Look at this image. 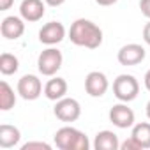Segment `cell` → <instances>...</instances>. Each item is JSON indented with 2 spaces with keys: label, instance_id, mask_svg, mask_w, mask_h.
Masks as SVG:
<instances>
[{
  "label": "cell",
  "instance_id": "obj_1",
  "mask_svg": "<svg viewBox=\"0 0 150 150\" xmlns=\"http://www.w3.org/2000/svg\"><path fill=\"white\" fill-rule=\"evenodd\" d=\"M69 39L72 44L87 50H97L103 44V30L99 25H96L90 20L78 18L71 23L69 28Z\"/></svg>",
  "mask_w": 150,
  "mask_h": 150
},
{
  "label": "cell",
  "instance_id": "obj_2",
  "mask_svg": "<svg viewBox=\"0 0 150 150\" xmlns=\"http://www.w3.org/2000/svg\"><path fill=\"white\" fill-rule=\"evenodd\" d=\"M53 141H55L57 148H60V150H88L90 148V141H88L87 134L76 127H71V125L60 127L55 132Z\"/></svg>",
  "mask_w": 150,
  "mask_h": 150
},
{
  "label": "cell",
  "instance_id": "obj_3",
  "mask_svg": "<svg viewBox=\"0 0 150 150\" xmlns=\"http://www.w3.org/2000/svg\"><path fill=\"white\" fill-rule=\"evenodd\" d=\"M113 94L122 103H131L139 94V83L132 74H118L113 81Z\"/></svg>",
  "mask_w": 150,
  "mask_h": 150
},
{
  "label": "cell",
  "instance_id": "obj_4",
  "mask_svg": "<svg viewBox=\"0 0 150 150\" xmlns=\"http://www.w3.org/2000/svg\"><path fill=\"white\" fill-rule=\"evenodd\" d=\"M64 64V57H62V51L53 48V46H48L46 50H42L37 57V69L42 76H55V74L60 71Z\"/></svg>",
  "mask_w": 150,
  "mask_h": 150
},
{
  "label": "cell",
  "instance_id": "obj_5",
  "mask_svg": "<svg viewBox=\"0 0 150 150\" xmlns=\"http://www.w3.org/2000/svg\"><path fill=\"white\" fill-rule=\"evenodd\" d=\"M53 113L60 122H76L81 117V104L72 97H62L60 101L55 103Z\"/></svg>",
  "mask_w": 150,
  "mask_h": 150
},
{
  "label": "cell",
  "instance_id": "obj_6",
  "mask_svg": "<svg viewBox=\"0 0 150 150\" xmlns=\"http://www.w3.org/2000/svg\"><path fill=\"white\" fill-rule=\"evenodd\" d=\"M16 92L25 101H35V99L41 97V94L44 92V88H42L41 80L35 76V74H25V76H21L18 80Z\"/></svg>",
  "mask_w": 150,
  "mask_h": 150
},
{
  "label": "cell",
  "instance_id": "obj_7",
  "mask_svg": "<svg viewBox=\"0 0 150 150\" xmlns=\"http://www.w3.org/2000/svg\"><path fill=\"white\" fill-rule=\"evenodd\" d=\"M146 57V51L141 44H136V42H129V44H124L118 53H117V60L120 65H138L145 60Z\"/></svg>",
  "mask_w": 150,
  "mask_h": 150
},
{
  "label": "cell",
  "instance_id": "obj_8",
  "mask_svg": "<svg viewBox=\"0 0 150 150\" xmlns=\"http://www.w3.org/2000/svg\"><path fill=\"white\" fill-rule=\"evenodd\" d=\"M110 88V83H108V78L106 74L101 72V71H92L87 74L85 78V92L90 96V97H103Z\"/></svg>",
  "mask_w": 150,
  "mask_h": 150
},
{
  "label": "cell",
  "instance_id": "obj_9",
  "mask_svg": "<svg viewBox=\"0 0 150 150\" xmlns=\"http://www.w3.org/2000/svg\"><path fill=\"white\" fill-rule=\"evenodd\" d=\"M110 122L118 129H129L134 125V111L127 106V103H118L110 110Z\"/></svg>",
  "mask_w": 150,
  "mask_h": 150
},
{
  "label": "cell",
  "instance_id": "obj_10",
  "mask_svg": "<svg viewBox=\"0 0 150 150\" xmlns=\"http://www.w3.org/2000/svg\"><path fill=\"white\" fill-rule=\"evenodd\" d=\"M65 39V27L60 21H50L39 30V41L46 46H55Z\"/></svg>",
  "mask_w": 150,
  "mask_h": 150
},
{
  "label": "cell",
  "instance_id": "obj_11",
  "mask_svg": "<svg viewBox=\"0 0 150 150\" xmlns=\"http://www.w3.org/2000/svg\"><path fill=\"white\" fill-rule=\"evenodd\" d=\"M0 32L7 41H16L25 34V20L21 16H6L0 23Z\"/></svg>",
  "mask_w": 150,
  "mask_h": 150
},
{
  "label": "cell",
  "instance_id": "obj_12",
  "mask_svg": "<svg viewBox=\"0 0 150 150\" xmlns=\"http://www.w3.org/2000/svg\"><path fill=\"white\" fill-rule=\"evenodd\" d=\"M46 2L42 0H23L20 4V16L28 21V23H35L39 20H42L44 13H46Z\"/></svg>",
  "mask_w": 150,
  "mask_h": 150
},
{
  "label": "cell",
  "instance_id": "obj_13",
  "mask_svg": "<svg viewBox=\"0 0 150 150\" xmlns=\"http://www.w3.org/2000/svg\"><path fill=\"white\" fill-rule=\"evenodd\" d=\"M65 94H67V81L64 78L51 76V80L46 81V85H44V96H46V99L57 103L62 97H65Z\"/></svg>",
  "mask_w": 150,
  "mask_h": 150
},
{
  "label": "cell",
  "instance_id": "obj_14",
  "mask_svg": "<svg viewBox=\"0 0 150 150\" xmlns=\"http://www.w3.org/2000/svg\"><path fill=\"white\" fill-rule=\"evenodd\" d=\"M94 148L96 150H118L120 139L113 131H99L94 139Z\"/></svg>",
  "mask_w": 150,
  "mask_h": 150
},
{
  "label": "cell",
  "instance_id": "obj_15",
  "mask_svg": "<svg viewBox=\"0 0 150 150\" xmlns=\"http://www.w3.org/2000/svg\"><path fill=\"white\" fill-rule=\"evenodd\" d=\"M21 139V132L18 127L9 125V124H2L0 125V148H13L20 143Z\"/></svg>",
  "mask_w": 150,
  "mask_h": 150
},
{
  "label": "cell",
  "instance_id": "obj_16",
  "mask_svg": "<svg viewBox=\"0 0 150 150\" xmlns=\"http://www.w3.org/2000/svg\"><path fill=\"white\" fill-rule=\"evenodd\" d=\"M131 136L139 143L141 150H148V148H150V122L134 124V125H132Z\"/></svg>",
  "mask_w": 150,
  "mask_h": 150
},
{
  "label": "cell",
  "instance_id": "obj_17",
  "mask_svg": "<svg viewBox=\"0 0 150 150\" xmlns=\"http://www.w3.org/2000/svg\"><path fill=\"white\" fill-rule=\"evenodd\" d=\"M14 104H16L14 88L6 80H2V81H0V110H2V111H9V110L14 108Z\"/></svg>",
  "mask_w": 150,
  "mask_h": 150
},
{
  "label": "cell",
  "instance_id": "obj_18",
  "mask_svg": "<svg viewBox=\"0 0 150 150\" xmlns=\"http://www.w3.org/2000/svg\"><path fill=\"white\" fill-rule=\"evenodd\" d=\"M20 69V60L13 53H2L0 55V72L4 76H11V74L18 72Z\"/></svg>",
  "mask_w": 150,
  "mask_h": 150
},
{
  "label": "cell",
  "instance_id": "obj_19",
  "mask_svg": "<svg viewBox=\"0 0 150 150\" xmlns=\"http://www.w3.org/2000/svg\"><path fill=\"white\" fill-rule=\"evenodd\" d=\"M51 150V145L46 141H27L25 145H21V150Z\"/></svg>",
  "mask_w": 150,
  "mask_h": 150
},
{
  "label": "cell",
  "instance_id": "obj_20",
  "mask_svg": "<svg viewBox=\"0 0 150 150\" xmlns=\"http://www.w3.org/2000/svg\"><path fill=\"white\" fill-rule=\"evenodd\" d=\"M120 150H141V146H139V143L131 136V138H127L124 143H120Z\"/></svg>",
  "mask_w": 150,
  "mask_h": 150
},
{
  "label": "cell",
  "instance_id": "obj_21",
  "mask_svg": "<svg viewBox=\"0 0 150 150\" xmlns=\"http://www.w3.org/2000/svg\"><path fill=\"white\" fill-rule=\"evenodd\" d=\"M139 9H141V14L150 20V0H139Z\"/></svg>",
  "mask_w": 150,
  "mask_h": 150
},
{
  "label": "cell",
  "instance_id": "obj_22",
  "mask_svg": "<svg viewBox=\"0 0 150 150\" xmlns=\"http://www.w3.org/2000/svg\"><path fill=\"white\" fill-rule=\"evenodd\" d=\"M143 41L150 46V20H148V23L143 27Z\"/></svg>",
  "mask_w": 150,
  "mask_h": 150
},
{
  "label": "cell",
  "instance_id": "obj_23",
  "mask_svg": "<svg viewBox=\"0 0 150 150\" xmlns=\"http://www.w3.org/2000/svg\"><path fill=\"white\" fill-rule=\"evenodd\" d=\"M14 6V0H0V11H9Z\"/></svg>",
  "mask_w": 150,
  "mask_h": 150
},
{
  "label": "cell",
  "instance_id": "obj_24",
  "mask_svg": "<svg viewBox=\"0 0 150 150\" xmlns=\"http://www.w3.org/2000/svg\"><path fill=\"white\" fill-rule=\"evenodd\" d=\"M96 2L99 4V6H103V7H110V6H113V4H117L118 0H96Z\"/></svg>",
  "mask_w": 150,
  "mask_h": 150
},
{
  "label": "cell",
  "instance_id": "obj_25",
  "mask_svg": "<svg viewBox=\"0 0 150 150\" xmlns=\"http://www.w3.org/2000/svg\"><path fill=\"white\" fill-rule=\"evenodd\" d=\"M44 2L51 7H60L62 4H65V0H44Z\"/></svg>",
  "mask_w": 150,
  "mask_h": 150
},
{
  "label": "cell",
  "instance_id": "obj_26",
  "mask_svg": "<svg viewBox=\"0 0 150 150\" xmlns=\"http://www.w3.org/2000/svg\"><path fill=\"white\" fill-rule=\"evenodd\" d=\"M143 83H145V88L150 92V69L145 72V78H143Z\"/></svg>",
  "mask_w": 150,
  "mask_h": 150
},
{
  "label": "cell",
  "instance_id": "obj_27",
  "mask_svg": "<svg viewBox=\"0 0 150 150\" xmlns=\"http://www.w3.org/2000/svg\"><path fill=\"white\" fill-rule=\"evenodd\" d=\"M146 118L150 120V101L146 103Z\"/></svg>",
  "mask_w": 150,
  "mask_h": 150
}]
</instances>
